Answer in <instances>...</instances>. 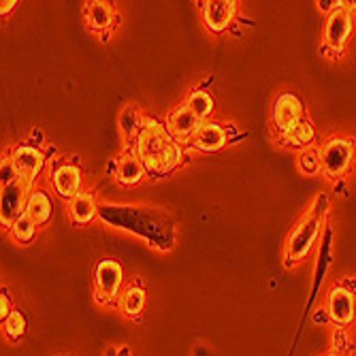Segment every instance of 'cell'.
Instances as JSON below:
<instances>
[{
    "mask_svg": "<svg viewBox=\"0 0 356 356\" xmlns=\"http://www.w3.org/2000/svg\"><path fill=\"white\" fill-rule=\"evenodd\" d=\"M54 186L60 197L64 199H75L81 188V175L77 167L73 165H62L54 171Z\"/></svg>",
    "mask_w": 356,
    "mask_h": 356,
    "instance_id": "4fadbf2b",
    "label": "cell"
},
{
    "mask_svg": "<svg viewBox=\"0 0 356 356\" xmlns=\"http://www.w3.org/2000/svg\"><path fill=\"white\" fill-rule=\"evenodd\" d=\"M11 160H13V167H15L19 179H24L28 184H32V179L39 175V171L45 165V156L35 147H17L13 152Z\"/></svg>",
    "mask_w": 356,
    "mask_h": 356,
    "instance_id": "9c48e42d",
    "label": "cell"
},
{
    "mask_svg": "<svg viewBox=\"0 0 356 356\" xmlns=\"http://www.w3.org/2000/svg\"><path fill=\"white\" fill-rule=\"evenodd\" d=\"M30 184L24 179H17L13 184L3 186V201H0V207H3V224L13 226V222L22 216V207L26 201Z\"/></svg>",
    "mask_w": 356,
    "mask_h": 356,
    "instance_id": "ba28073f",
    "label": "cell"
},
{
    "mask_svg": "<svg viewBox=\"0 0 356 356\" xmlns=\"http://www.w3.org/2000/svg\"><path fill=\"white\" fill-rule=\"evenodd\" d=\"M24 331H26V320L22 312H11V316L5 320V333L9 335V339H19Z\"/></svg>",
    "mask_w": 356,
    "mask_h": 356,
    "instance_id": "603a6c76",
    "label": "cell"
},
{
    "mask_svg": "<svg viewBox=\"0 0 356 356\" xmlns=\"http://www.w3.org/2000/svg\"><path fill=\"white\" fill-rule=\"evenodd\" d=\"M201 124H203V122L184 105V107L175 109V111L169 115L167 128H169L171 137H175V139H188V137H194V135H197V131H199V126H201Z\"/></svg>",
    "mask_w": 356,
    "mask_h": 356,
    "instance_id": "8fae6325",
    "label": "cell"
},
{
    "mask_svg": "<svg viewBox=\"0 0 356 356\" xmlns=\"http://www.w3.org/2000/svg\"><path fill=\"white\" fill-rule=\"evenodd\" d=\"M0 309H3V312H0V316H3V322L11 316V309H9V301H7V297L3 295V299H0Z\"/></svg>",
    "mask_w": 356,
    "mask_h": 356,
    "instance_id": "484cf974",
    "label": "cell"
},
{
    "mask_svg": "<svg viewBox=\"0 0 356 356\" xmlns=\"http://www.w3.org/2000/svg\"><path fill=\"white\" fill-rule=\"evenodd\" d=\"M17 179H19V175H17V171H15V167H13V160H11V158L5 160V163H3V186L13 184V181H17Z\"/></svg>",
    "mask_w": 356,
    "mask_h": 356,
    "instance_id": "d4e9b609",
    "label": "cell"
},
{
    "mask_svg": "<svg viewBox=\"0 0 356 356\" xmlns=\"http://www.w3.org/2000/svg\"><path fill=\"white\" fill-rule=\"evenodd\" d=\"M137 156L145 171L158 177L179 165L181 149L163 126L149 120L147 124H141V131L137 135Z\"/></svg>",
    "mask_w": 356,
    "mask_h": 356,
    "instance_id": "6da1fadb",
    "label": "cell"
},
{
    "mask_svg": "<svg viewBox=\"0 0 356 356\" xmlns=\"http://www.w3.org/2000/svg\"><path fill=\"white\" fill-rule=\"evenodd\" d=\"M86 17L94 30H107L111 26V9L105 3H92L86 9Z\"/></svg>",
    "mask_w": 356,
    "mask_h": 356,
    "instance_id": "ac0fdd59",
    "label": "cell"
},
{
    "mask_svg": "<svg viewBox=\"0 0 356 356\" xmlns=\"http://www.w3.org/2000/svg\"><path fill=\"white\" fill-rule=\"evenodd\" d=\"M327 316L333 325H337L339 329L348 327L354 320V295L346 286H335L329 295V309Z\"/></svg>",
    "mask_w": 356,
    "mask_h": 356,
    "instance_id": "52a82bcc",
    "label": "cell"
},
{
    "mask_svg": "<svg viewBox=\"0 0 356 356\" xmlns=\"http://www.w3.org/2000/svg\"><path fill=\"white\" fill-rule=\"evenodd\" d=\"M32 137L41 141V139H43V133H41V131H32Z\"/></svg>",
    "mask_w": 356,
    "mask_h": 356,
    "instance_id": "83f0119b",
    "label": "cell"
},
{
    "mask_svg": "<svg viewBox=\"0 0 356 356\" xmlns=\"http://www.w3.org/2000/svg\"><path fill=\"white\" fill-rule=\"evenodd\" d=\"M35 233H37V224H35V220H32L28 213H22V216L13 222V226H11V235H13L19 243L32 241Z\"/></svg>",
    "mask_w": 356,
    "mask_h": 356,
    "instance_id": "ffe728a7",
    "label": "cell"
},
{
    "mask_svg": "<svg viewBox=\"0 0 356 356\" xmlns=\"http://www.w3.org/2000/svg\"><path fill=\"white\" fill-rule=\"evenodd\" d=\"M235 3L233 0H211L203 5V19L211 32H222L233 22Z\"/></svg>",
    "mask_w": 356,
    "mask_h": 356,
    "instance_id": "30bf717a",
    "label": "cell"
},
{
    "mask_svg": "<svg viewBox=\"0 0 356 356\" xmlns=\"http://www.w3.org/2000/svg\"><path fill=\"white\" fill-rule=\"evenodd\" d=\"M352 35V13L348 9L339 7L329 13L327 17V26H325V45H329V49L341 54V49L346 47L348 39Z\"/></svg>",
    "mask_w": 356,
    "mask_h": 356,
    "instance_id": "5b68a950",
    "label": "cell"
},
{
    "mask_svg": "<svg viewBox=\"0 0 356 356\" xmlns=\"http://www.w3.org/2000/svg\"><path fill=\"white\" fill-rule=\"evenodd\" d=\"M325 356H339V354H335V352H331V354H325Z\"/></svg>",
    "mask_w": 356,
    "mask_h": 356,
    "instance_id": "f1b7e54d",
    "label": "cell"
},
{
    "mask_svg": "<svg viewBox=\"0 0 356 356\" xmlns=\"http://www.w3.org/2000/svg\"><path fill=\"white\" fill-rule=\"evenodd\" d=\"M352 158H354L352 139L346 137L331 139L320 149V169L327 177H339L350 169Z\"/></svg>",
    "mask_w": 356,
    "mask_h": 356,
    "instance_id": "3957f363",
    "label": "cell"
},
{
    "mask_svg": "<svg viewBox=\"0 0 356 356\" xmlns=\"http://www.w3.org/2000/svg\"><path fill=\"white\" fill-rule=\"evenodd\" d=\"M145 175V167L139 160V156L135 154H124L118 160V167H115V179L124 186H135L143 179Z\"/></svg>",
    "mask_w": 356,
    "mask_h": 356,
    "instance_id": "5bb4252c",
    "label": "cell"
},
{
    "mask_svg": "<svg viewBox=\"0 0 356 356\" xmlns=\"http://www.w3.org/2000/svg\"><path fill=\"white\" fill-rule=\"evenodd\" d=\"M322 218L316 213L314 209L299 222V226L293 231V235H290L288 239V245H286V265L290 267L293 263H299L303 261V258L309 254L316 237H318V231H320V224H322Z\"/></svg>",
    "mask_w": 356,
    "mask_h": 356,
    "instance_id": "7a4b0ae2",
    "label": "cell"
},
{
    "mask_svg": "<svg viewBox=\"0 0 356 356\" xmlns=\"http://www.w3.org/2000/svg\"><path fill=\"white\" fill-rule=\"evenodd\" d=\"M69 216L75 224H88L94 220L96 216V203L94 197L88 192H79L75 199H71L69 203Z\"/></svg>",
    "mask_w": 356,
    "mask_h": 356,
    "instance_id": "9a60e30c",
    "label": "cell"
},
{
    "mask_svg": "<svg viewBox=\"0 0 356 356\" xmlns=\"http://www.w3.org/2000/svg\"><path fill=\"white\" fill-rule=\"evenodd\" d=\"M186 107L203 122L213 111V101H211V96L205 94V92H194V94H190Z\"/></svg>",
    "mask_w": 356,
    "mask_h": 356,
    "instance_id": "d6986e66",
    "label": "cell"
},
{
    "mask_svg": "<svg viewBox=\"0 0 356 356\" xmlns=\"http://www.w3.org/2000/svg\"><path fill=\"white\" fill-rule=\"evenodd\" d=\"M122 280H124V271L115 261H101L99 265H96V271H94L96 301H99L101 305L111 303L118 297Z\"/></svg>",
    "mask_w": 356,
    "mask_h": 356,
    "instance_id": "277c9868",
    "label": "cell"
},
{
    "mask_svg": "<svg viewBox=\"0 0 356 356\" xmlns=\"http://www.w3.org/2000/svg\"><path fill=\"white\" fill-rule=\"evenodd\" d=\"M299 169L305 175H314L320 169V152L307 149L305 154H301V158H299Z\"/></svg>",
    "mask_w": 356,
    "mask_h": 356,
    "instance_id": "cb8c5ba5",
    "label": "cell"
},
{
    "mask_svg": "<svg viewBox=\"0 0 356 356\" xmlns=\"http://www.w3.org/2000/svg\"><path fill=\"white\" fill-rule=\"evenodd\" d=\"M282 139L290 147H305L314 141V126L312 122H299L297 126L288 128L286 133H282Z\"/></svg>",
    "mask_w": 356,
    "mask_h": 356,
    "instance_id": "e0dca14e",
    "label": "cell"
},
{
    "mask_svg": "<svg viewBox=\"0 0 356 356\" xmlns=\"http://www.w3.org/2000/svg\"><path fill=\"white\" fill-rule=\"evenodd\" d=\"M145 307V293L143 288H131L122 299V312L126 316H139Z\"/></svg>",
    "mask_w": 356,
    "mask_h": 356,
    "instance_id": "44dd1931",
    "label": "cell"
},
{
    "mask_svg": "<svg viewBox=\"0 0 356 356\" xmlns=\"http://www.w3.org/2000/svg\"><path fill=\"white\" fill-rule=\"evenodd\" d=\"M226 141H229L226 131L220 124H213V122H203L199 126L197 135L192 137L194 147L201 149V152H218L220 147H224Z\"/></svg>",
    "mask_w": 356,
    "mask_h": 356,
    "instance_id": "7c38bea8",
    "label": "cell"
},
{
    "mask_svg": "<svg viewBox=\"0 0 356 356\" xmlns=\"http://www.w3.org/2000/svg\"><path fill=\"white\" fill-rule=\"evenodd\" d=\"M15 5H17L15 0H7V3H3V7H0V11H3V15H5V13H9Z\"/></svg>",
    "mask_w": 356,
    "mask_h": 356,
    "instance_id": "4316f807",
    "label": "cell"
},
{
    "mask_svg": "<svg viewBox=\"0 0 356 356\" xmlns=\"http://www.w3.org/2000/svg\"><path fill=\"white\" fill-rule=\"evenodd\" d=\"M273 122L280 133H286L288 128L303 122V103L299 101V96L290 92L277 96V101L273 105Z\"/></svg>",
    "mask_w": 356,
    "mask_h": 356,
    "instance_id": "8992f818",
    "label": "cell"
},
{
    "mask_svg": "<svg viewBox=\"0 0 356 356\" xmlns=\"http://www.w3.org/2000/svg\"><path fill=\"white\" fill-rule=\"evenodd\" d=\"M32 220H35V224H45L51 216V201L45 192H35L32 197L28 199L26 203V211Z\"/></svg>",
    "mask_w": 356,
    "mask_h": 356,
    "instance_id": "2e32d148",
    "label": "cell"
},
{
    "mask_svg": "<svg viewBox=\"0 0 356 356\" xmlns=\"http://www.w3.org/2000/svg\"><path fill=\"white\" fill-rule=\"evenodd\" d=\"M120 122H122V133L126 139H131L137 131H141V120H139L135 107H126L120 115Z\"/></svg>",
    "mask_w": 356,
    "mask_h": 356,
    "instance_id": "7402d4cb",
    "label": "cell"
}]
</instances>
